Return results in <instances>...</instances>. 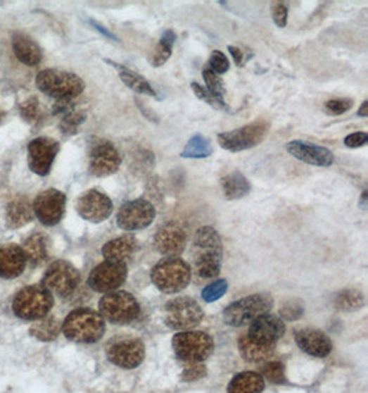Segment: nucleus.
<instances>
[{
	"label": "nucleus",
	"instance_id": "obj_20",
	"mask_svg": "<svg viewBox=\"0 0 368 393\" xmlns=\"http://www.w3.org/2000/svg\"><path fill=\"white\" fill-rule=\"evenodd\" d=\"M286 325L283 319L276 315L265 313L251 322L248 332L246 334L251 341L264 347H276V342L283 338Z\"/></svg>",
	"mask_w": 368,
	"mask_h": 393
},
{
	"label": "nucleus",
	"instance_id": "obj_14",
	"mask_svg": "<svg viewBox=\"0 0 368 393\" xmlns=\"http://www.w3.org/2000/svg\"><path fill=\"white\" fill-rule=\"evenodd\" d=\"M129 276V268L120 262L103 261L90 272L87 285L93 292L108 294L123 286Z\"/></svg>",
	"mask_w": 368,
	"mask_h": 393
},
{
	"label": "nucleus",
	"instance_id": "obj_44",
	"mask_svg": "<svg viewBox=\"0 0 368 393\" xmlns=\"http://www.w3.org/2000/svg\"><path fill=\"white\" fill-rule=\"evenodd\" d=\"M272 18L279 28H284L287 25L288 18V7L283 1H276L272 6Z\"/></svg>",
	"mask_w": 368,
	"mask_h": 393
},
{
	"label": "nucleus",
	"instance_id": "obj_22",
	"mask_svg": "<svg viewBox=\"0 0 368 393\" xmlns=\"http://www.w3.org/2000/svg\"><path fill=\"white\" fill-rule=\"evenodd\" d=\"M27 256L21 246L7 243L0 246V279L11 280L20 277L27 268Z\"/></svg>",
	"mask_w": 368,
	"mask_h": 393
},
{
	"label": "nucleus",
	"instance_id": "obj_33",
	"mask_svg": "<svg viewBox=\"0 0 368 393\" xmlns=\"http://www.w3.org/2000/svg\"><path fill=\"white\" fill-rule=\"evenodd\" d=\"M214 154V148L211 141L201 135L196 134L191 137L188 144L185 145L184 151L181 152V158L184 159H205Z\"/></svg>",
	"mask_w": 368,
	"mask_h": 393
},
{
	"label": "nucleus",
	"instance_id": "obj_46",
	"mask_svg": "<svg viewBox=\"0 0 368 393\" xmlns=\"http://www.w3.org/2000/svg\"><path fill=\"white\" fill-rule=\"evenodd\" d=\"M343 144L350 148V149H356V148H362L368 144V134L363 131H357V132H352L349 135L345 137Z\"/></svg>",
	"mask_w": 368,
	"mask_h": 393
},
{
	"label": "nucleus",
	"instance_id": "obj_6",
	"mask_svg": "<svg viewBox=\"0 0 368 393\" xmlns=\"http://www.w3.org/2000/svg\"><path fill=\"white\" fill-rule=\"evenodd\" d=\"M273 304L274 299L268 293L244 297L229 304L224 309L222 312L224 322L232 328L244 326L247 323H251L258 316L269 313V311L273 308Z\"/></svg>",
	"mask_w": 368,
	"mask_h": 393
},
{
	"label": "nucleus",
	"instance_id": "obj_12",
	"mask_svg": "<svg viewBox=\"0 0 368 393\" xmlns=\"http://www.w3.org/2000/svg\"><path fill=\"white\" fill-rule=\"evenodd\" d=\"M203 309L196 299L178 297L168 301L165 308V323L172 330L188 331L203 320Z\"/></svg>",
	"mask_w": 368,
	"mask_h": 393
},
{
	"label": "nucleus",
	"instance_id": "obj_52",
	"mask_svg": "<svg viewBox=\"0 0 368 393\" xmlns=\"http://www.w3.org/2000/svg\"><path fill=\"white\" fill-rule=\"evenodd\" d=\"M0 119H1V113H0Z\"/></svg>",
	"mask_w": 368,
	"mask_h": 393
},
{
	"label": "nucleus",
	"instance_id": "obj_13",
	"mask_svg": "<svg viewBox=\"0 0 368 393\" xmlns=\"http://www.w3.org/2000/svg\"><path fill=\"white\" fill-rule=\"evenodd\" d=\"M156 218V208L146 199H135L122 204L116 214V224L120 230L134 232L148 228Z\"/></svg>",
	"mask_w": 368,
	"mask_h": 393
},
{
	"label": "nucleus",
	"instance_id": "obj_47",
	"mask_svg": "<svg viewBox=\"0 0 368 393\" xmlns=\"http://www.w3.org/2000/svg\"><path fill=\"white\" fill-rule=\"evenodd\" d=\"M204 375H205V366L201 363H196L184 371L182 380L186 382H193L196 380H201Z\"/></svg>",
	"mask_w": 368,
	"mask_h": 393
},
{
	"label": "nucleus",
	"instance_id": "obj_4",
	"mask_svg": "<svg viewBox=\"0 0 368 393\" xmlns=\"http://www.w3.org/2000/svg\"><path fill=\"white\" fill-rule=\"evenodd\" d=\"M54 306V297L42 285L21 289L13 298L14 315L25 322H36L50 315Z\"/></svg>",
	"mask_w": 368,
	"mask_h": 393
},
{
	"label": "nucleus",
	"instance_id": "obj_39",
	"mask_svg": "<svg viewBox=\"0 0 368 393\" xmlns=\"http://www.w3.org/2000/svg\"><path fill=\"white\" fill-rule=\"evenodd\" d=\"M302 315H303V302L297 298L286 301L280 308V319L293 322V320H298Z\"/></svg>",
	"mask_w": 368,
	"mask_h": 393
},
{
	"label": "nucleus",
	"instance_id": "obj_24",
	"mask_svg": "<svg viewBox=\"0 0 368 393\" xmlns=\"http://www.w3.org/2000/svg\"><path fill=\"white\" fill-rule=\"evenodd\" d=\"M137 250H138L137 237L132 233H126L105 243L102 246L101 253L106 261L126 263L134 257Z\"/></svg>",
	"mask_w": 368,
	"mask_h": 393
},
{
	"label": "nucleus",
	"instance_id": "obj_48",
	"mask_svg": "<svg viewBox=\"0 0 368 393\" xmlns=\"http://www.w3.org/2000/svg\"><path fill=\"white\" fill-rule=\"evenodd\" d=\"M228 51L231 53V56H232V58H234V64L237 66H244V53L239 49V47H236V46H228Z\"/></svg>",
	"mask_w": 368,
	"mask_h": 393
},
{
	"label": "nucleus",
	"instance_id": "obj_37",
	"mask_svg": "<svg viewBox=\"0 0 368 393\" xmlns=\"http://www.w3.org/2000/svg\"><path fill=\"white\" fill-rule=\"evenodd\" d=\"M86 120V113L80 111H73L68 109L64 113V118L61 120V130L64 134H75L77 131V127Z\"/></svg>",
	"mask_w": 368,
	"mask_h": 393
},
{
	"label": "nucleus",
	"instance_id": "obj_9",
	"mask_svg": "<svg viewBox=\"0 0 368 393\" xmlns=\"http://www.w3.org/2000/svg\"><path fill=\"white\" fill-rule=\"evenodd\" d=\"M82 282L80 272L72 263L65 260L51 262L46 269L42 286L46 287L51 294L60 298H68L79 289Z\"/></svg>",
	"mask_w": 368,
	"mask_h": 393
},
{
	"label": "nucleus",
	"instance_id": "obj_23",
	"mask_svg": "<svg viewBox=\"0 0 368 393\" xmlns=\"http://www.w3.org/2000/svg\"><path fill=\"white\" fill-rule=\"evenodd\" d=\"M297 345L302 351L313 358H326L333 351L330 337L316 328H303L296 334Z\"/></svg>",
	"mask_w": 368,
	"mask_h": 393
},
{
	"label": "nucleus",
	"instance_id": "obj_17",
	"mask_svg": "<svg viewBox=\"0 0 368 393\" xmlns=\"http://www.w3.org/2000/svg\"><path fill=\"white\" fill-rule=\"evenodd\" d=\"M76 211L83 220L93 224H100L112 216L113 203L108 195L97 189H90L77 199Z\"/></svg>",
	"mask_w": 368,
	"mask_h": 393
},
{
	"label": "nucleus",
	"instance_id": "obj_5",
	"mask_svg": "<svg viewBox=\"0 0 368 393\" xmlns=\"http://www.w3.org/2000/svg\"><path fill=\"white\" fill-rule=\"evenodd\" d=\"M191 266L178 257H166L151 270L152 283L165 294H175L185 290L191 283Z\"/></svg>",
	"mask_w": 368,
	"mask_h": 393
},
{
	"label": "nucleus",
	"instance_id": "obj_41",
	"mask_svg": "<svg viewBox=\"0 0 368 393\" xmlns=\"http://www.w3.org/2000/svg\"><path fill=\"white\" fill-rule=\"evenodd\" d=\"M264 377L273 384H284L286 375H284V366L281 361H269L268 364L262 368Z\"/></svg>",
	"mask_w": 368,
	"mask_h": 393
},
{
	"label": "nucleus",
	"instance_id": "obj_40",
	"mask_svg": "<svg viewBox=\"0 0 368 393\" xmlns=\"http://www.w3.org/2000/svg\"><path fill=\"white\" fill-rule=\"evenodd\" d=\"M191 87H192V90H193L195 96L201 99V101H203V102L208 104L211 108L229 112V108H228L227 102H222V101H218V99H214V97H212L201 85H199L198 82H192V83H191Z\"/></svg>",
	"mask_w": 368,
	"mask_h": 393
},
{
	"label": "nucleus",
	"instance_id": "obj_49",
	"mask_svg": "<svg viewBox=\"0 0 368 393\" xmlns=\"http://www.w3.org/2000/svg\"><path fill=\"white\" fill-rule=\"evenodd\" d=\"M91 24H93V25H94V27H96V28H97V30H99V31H100V32L103 35V36H106L108 39H112V40H118V37H116V36H115L113 33L110 32V31H108L106 28H103V27H102V25H100L99 23L93 21Z\"/></svg>",
	"mask_w": 368,
	"mask_h": 393
},
{
	"label": "nucleus",
	"instance_id": "obj_32",
	"mask_svg": "<svg viewBox=\"0 0 368 393\" xmlns=\"http://www.w3.org/2000/svg\"><path fill=\"white\" fill-rule=\"evenodd\" d=\"M61 328L63 323L57 318L47 315L46 318L34 322L30 328V334L39 341H54L58 337Z\"/></svg>",
	"mask_w": 368,
	"mask_h": 393
},
{
	"label": "nucleus",
	"instance_id": "obj_27",
	"mask_svg": "<svg viewBox=\"0 0 368 393\" xmlns=\"http://www.w3.org/2000/svg\"><path fill=\"white\" fill-rule=\"evenodd\" d=\"M7 227L18 230L34 220V207L27 197H17L7 206Z\"/></svg>",
	"mask_w": 368,
	"mask_h": 393
},
{
	"label": "nucleus",
	"instance_id": "obj_29",
	"mask_svg": "<svg viewBox=\"0 0 368 393\" xmlns=\"http://www.w3.org/2000/svg\"><path fill=\"white\" fill-rule=\"evenodd\" d=\"M265 389V380L261 374L254 371H243L234 375L228 387V393H262Z\"/></svg>",
	"mask_w": 368,
	"mask_h": 393
},
{
	"label": "nucleus",
	"instance_id": "obj_2",
	"mask_svg": "<svg viewBox=\"0 0 368 393\" xmlns=\"http://www.w3.org/2000/svg\"><path fill=\"white\" fill-rule=\"evenodd\" d=\"M61 330L72 342L96 344L105 334V320L94 309L77 308L65 318Z\"/></svg>",
	"mask_w": 368,
	"mask_h": 393
},
{
	"label": "nucleus",
	"instance_id": "obj_50",
	"mask_svg": "<svg viewBox=\"0 0 368 393\" xmlns=\"http://www.w3.org/2000/svg\"><path fill=\"white\" fill-rule=\"evenodd\" d=\"M357 116L359 118H367L368 116V102L367 101H364L362 105H360V108H359V111H357Z\"/></svg>",
	"mask_w": 368,
	"mask_h": 393
},
{
	"label": "nucleus",
	"instance_id": "obj_8",
	"mask_svg": "<svg viewBox=\"0 0 368 393\" xmlns=\"http://www.w3.org/2000/svg\"><path fill=\"white\" fill-rule=\"evenodd\" d=\"M100 315L112 325H129L139 316L141 306L134 295L113 292L103 295L99 302Z\"/></svg>",
	"mask_w": 368,
	"mask_h": 393
},
{
	"label": "nucleus",
	"instance_id": "obj_35",
	"mask_svg": "<svg viewBox=\"0 0 368 393\" xmlns=\"http://www.w3.org/2000/svg\"><path fill=\"white\" fill-rule=\"evenodd\" d=\"M334 306L342 312H356L364 306V295L353 289L342 290L335 295Z\"/></svg>",
	"mask_w": 368,
	"mask_h": 393
},
{
	"label": "nucleus",
	"instance_id": "obj_15",
	"mask_svg": "<svg viewBox=\"0 0 368 393\" xmlns=\"http://www.w3.org/2000/svg\"><path fill=\"white\" fill-rule=\"evenodd\" d=\"M106 356L122 368H135L145 359V345L137 337H116L106 345Z\"/></svg>",
	"mask_w": 368,
	"mask_h": 393
},
{
	"label": "nucleus",
	"instance_id": "obj_19",
	"mask_svg": "<svg viewBox=\"0 0 368 393\" xmlns=\"http://www.w3.org/2000/svg\"><path fill=\"white\" fill-rule=\"evenodd\" d=\"M188 243V235L181 224L168 221L156 230L153 246L158 253L166 257H178L184 253Z\"/></svg>",
	"mask_w": 368,
	"mask_h": 393
},
{
	"label": "nucleus",
	"instance_id": "obj_38",
	"mask_svg": "<svg viewBox=\"0 0 368 393\" xmlns=\"http://www.w3.org/2000/svg\"><path fill=\"white\" fill-rule=\"evenodd\" d=\"M227 292H228V282L225 279H220V280H215L214 283H210L208 286H205L203 289L201 298L205 302H214V301H218L220 298H222Z\"/></svg>",
	"mask_w": 368,
	"mask_h": 393
},
{
	"label": "nucleus",
	"instance_id": "obj_45",
	"mask_svg": "<svg viewBox=\"0 0 368 393\" xmlns=\"http://www.w3.org/2000/svg\"><path fill=\"white\" fill-rule=\"evenodd\" d=\"M21 115L30 123L36 120L37 116H39V101H37V99L31 97V99H27L24 104H21Z\"/></svg>",
	"mask_w": 368,
	"mask_h": 393
},
{
	"label": "nucleus",
	"instance_id": "obj_18",
	"mask_svg": "<svg viewBox=\"0 0 368 393\" xmlns=\"http://www.w3.org/2000/svg\"><path fill=\"white\" fill-rule=\"evenodd\" d=\"M60 144L49 137H39L28 145V166L37 175H47L58 155Z\"/></svg>",
	"mask_w": 368,
	"mask_h": 393
},
{
	"label": "nucleus",
	"instance_id": "obj_43",
	"mask_svg": "<svg viewBox=\"0 0 368 393\" xmlns=\"http://www.w3.org/2000/svg\"><path fill=\"white\" fill-rule=\"evenodd\" d=\"M353 106V99H333L324 104V111L331 116H339L348 112Z\"/></svg>",
	"mask_w": 368,
	"mask_h": 393
},
{
	"label": "nucleus",
	"instance_id": "obj_21",
	"mask_svg": "<svg viewBox=\"0 0 368 393\" xmlns=\"http://www.w3.org/2000/svg\"><path fill=\"white\" fill-rule=\"evenodd\" d=\"M287 152L296 159L303 163L316 166V167H330L334 163V154L322 145L307 142V141H290L286 145Z\"/></svg>",
	"mask_w": 368,
	"mask_h": 393
},
{
	"label": "nucleus",
	"instance_id": "obj_11",
	"mask_svg": "<svg viewBox=\"0 0 368 393\" xmlns=\"http://www.w3.org/2000/svg\"><path fill=\"white\" fill-rule=\"evenodd\" d=\"M122 166V156L116 146L105 138L93 137L89 142V171L91 175L109 177Z\"/></svg>",
	"mask_w": 368,
	"mask_h": 393
},
{
	"label": "nucleus",
	"instance_id": "obj_30",
	"mask_svg": "<svg viewBox=\"0 0 368 393\" xmlns=\"http://www.w3.org/2000/svg\"><path fill=\"white\" fill-rule=\"evenodd\" d=\"M221 188L225 199L239 200L250 194L251 184L241 173L234 171L221 178Z\"/></svg>",
	"mask_w": 368,
	"mask_h": 393
},
{
	"label": "nucleus",
	"instance_id": "obj_28",
	"mask_svg": "<svg viewBox=\"0 0 368 393\" xmlns=\"http://www.w3.org/2000/svg\"><path fill=\"white\" fill-rule=\"evenodd\" d=\"M23 250L27 256V261L32 266H39L49 257L50 237L44 233H34L25 240Z\"/></svg>",
	"mask_w": 368,
	"mask_h": 393
},
{
	"label": "nucleus",
	"instance_id": "obj_51",
	"mask_svg": "<svg viewBox=\"0 0 368 393\" xmlns=\"http://www.w3.org/2000/svg\"><path fill=\"white\" fill-rule=\"evenodd\" d=\"M359 204H360V207H362L363 210H367V206H368L367 191H363V194H362V197H360V200H359Z\"/></svg>",
	"mask_w": 368,
	"mask_h": 393
},
{
	"label": "nucleus",
	"instance_id": "obj_1",
	"mask_svg": "<svg viewBox=\"0 0 368 393\" xmlns=\"http://www.w3.org/2000/svg\"><path fill=\"white\" fill-rule=\"evenodd\" d=\"M193 268L203 279H211L221 272L224 260V246L215 228L205 225L195 233L192 253Z\"/></svg>",
	"mask_w": 368,
	"mask_h": 393
},
{
	"label": "nucleus",
	"instance_id": "obj_3",
	"mask_svg": "<svg viewBox=\"0 0 368 393\" xmlns=\"http://www.w3.org/2000/svg\"><path fill=\"white\" fill-rule=\"evenodd\" d=\"M37 89L57 102H68L79 97L84 90V82L73 72L61 69H44L36 77Z\"/></svg>",
	"mask_w": 368,
	"mask_h": 393
},
{
	"label": "nucleus",
	"instance_id": "obj_7",
	"mask_svg": "<svg viewBox=\"0 0 368 393\" xmlns=\"http://www.w3.org/2000/svg\"><path fill=\"white\" fill-rule=\"evenodd\" d=\"M177 358L184 363L196 364L205 361L214 352V339L203 331H181L172 338Z\"/></svg>",
	"mask_w": 368,
	"mask_h": 393
},
{
	"label": "nucleus",
	"instance_id": "obj_25",
	"mask_svg": "<svg viewBox=\"0 0 368 393\" xmlns=\"http://www.w3.org/2000/svg\"><path fill=\"white\" fill-rule=\"evenodd\" d=\"M13 50L15 57L25 66H37L43 58L42 49L37 46V43L23 33L14 35Z\"/></svg>",
	"mask_w": 368,
	"mask_h": 393
},
{
	"label": "nucleus",
	"instance_id": "obj_31",
	"mask_svg": "<svg viewBox=\"0 0 368 393\" xmlns=\"http://www.w3.org/2000/svg\"><path fill=\"white\" fill-rule=\"evenodd\" d=\"M274 348L276 347H264V345L255 344L246 334L241 335L239 339L240 355L243 356L244 361H250V363L267 361L273 355Z\"/></svg>",
	"mask_w": 368,
	"mask_h": 393
},
{
	"label": "nucleus",
	"instance_id": "obj_36",
	"mask_svg": "<svg viewBox=\"0 0 368 393\" xmlns=\"http://www.w3.org/2000/svg\"><path fill=\"white\" fill-rule=\"evenodd\" d=\"M203 77H204V82H205V90L214 97V99H218V101H224V96H225V86H224V82L221 79L220 75L214 73L210 68H204L203 69Z\"/></svg>",
	"mask_w": 368,
	"mask_h": 393
},
{
	"label": "nucleus",
	"instance_id": "obj_10",
	"mask_svg": "<svg viewBox=\"0 0 368 393\" xmlns=\"http://www.w3.org/2000/svg\"><path fill=\"white\" fill-rule=\"evenodd\" d=\"M269 132V123L264 119L251 122L236 130L224 131L217 135L221 148L229 152H243L260 145Z\"/></svg>",
	"mask_w": 368,
	"mask_h": 393
},
{
	"label": "nucleus",
	"instance_id": "obj_26",
	"mask_svg": "<svg viewBox=\"0 0 368 393\" xmlns=\"http://www.w3.org/2000/svg\"><path fill=\"white\" fill-rule=\"evenodd\" d=\"M105 63H108L109 66L116 68L119 70V77L120 80L137 94H145V96H151L158 99L156 90L152 87V85L139 73H137L133 69H130L129 66H120L116 64L110 60H105Z\"/></svg>",
	"mask_w": 368,
	"mask_h": 393
},
{
	"label": "nucleus",
	"instance_id": "obj_34",
	"mask_svg": "<svg viewBox=\"0 0 368 393\" xmlns=\"http://www.w3.org/2000/svg\"><path fill=\"white\" fill-rule=\"evenodd\" d=\"M175 40H177V33L174 32L172 30H166L165 32L162 33L159 43L156 44L155 51L151 58L152 66L159 68L167 63L168 58L172 54V47H174Z\"/></svg>",
	"mask_w": 368,
	"mask_h": 393
},
{
	"label": "nucleus",
	"instance_id": "obj_42",
	"mask_svg": "<svg viewBox=\"0 0 368 393\" xmlns=\"http://www.w3.org/2000/svg\"><path fill=\"white\" fill-rule=\"evenodd\" d=\"M208 68L217 73V75H224L229 70V60L228 57L220 51V50H214L211 54H210V58H208Z\"/></svg>",
	"mask_w": 368,
	"mask_h": 393
},
{
	"label": "nucleus",
	"instance_id": "obj_16",
	"mask_svg": "<svg viewBox=\"0 0 368 393\" xmlns=\"http://www.w3.org/2000/svg\"><path fill=\"white\" fill-rule=\"evenodd\" d=\"M67 196L64 192L50 188L40 192L34 201V213L44 227L60 224L65 214Z\"/></svg>",
	"mask_w": 368,
	"mask_h": 393
}]
</instances>
